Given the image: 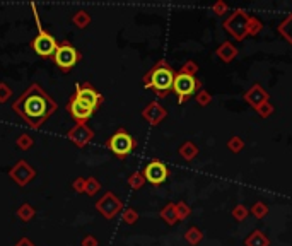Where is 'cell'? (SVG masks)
Returning <instances> with one entry per match:
<instances>
[{
  "mask_svg": "<svg viewBox=\"0 0 292 246\" xmlns=\"http://www.w3.org/2000/svg\"><path fill=\"white\" fill-rule=\"evenodd\" d=\"M57 108H58V105L53 101L52 96L40 84H31L12 105V110L33 130L40 128L55 113Z\"/></svg>",
  "mask_w": 292,
  "mask_h": 246,
  "instance_id": "obj_1",
  "label": "cell"
},
{
  "mask_svg": "<svg viewBox=\"0 0 292 246\" xmlns=\"http://www.w3.org/2000/svg\"><path fill=\"white\" fill-rule=\"evenodd\" d=\"M176 72L171 65L164 59H161L156 65L144 75L142 82H144L145 89H151L156 92L157 98L164 99L169 92L173 91V84H175Z\"/></svg>",
  "mask_w": 292,
  "mask_h": 246,
  "instance_id": "obj_2",
  "label": "cell"
},
{
  "mask_svg": "<svg viewBox=\"0 0 292 246\" xmlns=\"http://www.w3.org/2000/svg\"><path fill=\"white\" fill-rule=\"evenodd\" d=\"M106 147L110 149L118 159H125L130 156L137 147V140L126 132L125 128H118L110 138L106 140Z\"/></svg>",
  "mask_w": 292,
  "mask_h": 246,
  "instance_id": "obj_3",
  "label": "cell"
},
{
  "mask_svg": "<svg viewBox=\"0 0 292 246\" xmlns=\"http://www.w3.org/2000/svg\"><path fill=\"white\" fill-rule=\"evenodd\" d=\"M249 19H251V15L246 12L244 9H236V10H233V12H231L228 17L224 19V24H222V28L228 31V33L234 38V40L243 41L244 38L248 36Z\"/></svg>",
  "mask_w": 292,
  "mask_h": 246,
  "instance_id": "obj_4",
  "label": "cell"
},
{
  "mask_svg": "<svg viewBox=\"0 0 292 246\" xmlns=\"http://www.w3.org/2000/svg\"><path fill=\"white\" fill-rule=\"evenodd\" d=\"M202 89V82L193 75L183 74V72H176L175 84H173V92L178 96V103L183 105L186 103L191 96H195L197 92Z\"/></svg>",
  "mask_w": 292,
  "mask_h": 246,
  "instance_id": "obj_5",
  "label": "cell"
},
{
  "mask_svg": "<svg viewBox=\"0 0 292 246\" xmlns=\"http://www.w3.org/2000/svg\"><path fill=\"white\" fill-rule=\"evenodd\" d=\"M80 60V53L72 46L70 41H61L57 48L55 55H53V62L60 68L61 72L72 70V67H75Z\"/></svg>",
  "mask_w": 292,
  "mask_h": 246,
  "instance_id": "obj_6",
  "label": "cell"
},
{
  "mask_svg": "<svg viewBox=\"0 0 292 246\" xmlns=\"http://www.w3.org/2000/svg\"><path fill=\"white\" fill-rule=\"evenodd\" d=\"M144 173L145 182H149L154 186H159L169 178V168L166 166V163H163L161 159H152L142 169Z\"/></svg>",
  "mask_w": 292,
  "mask_h": 246,
  "instance_id": "obj_7",
  "label": "cell"
},
{
  "mask_svg": "<svg viewBox=\"0 0 292 246\" xmlns=\"http://www.w3.org/2000/svg\"><path fill=\"white\" fill-rule=\"evenodd\" d=\"M96 209H98V212L101 214L103 217L108 219V221H111V219H115L121 212L123 203L113 191H108V193H105L98 202H96Z\"/></svg>",
  "mask_w": 292,
  "mask_h": 246,
  "instance_id": "obj_8",
  "label": "cell"
},
{
  "mask_svg": "<svg viewBox=\"0 0 292 246\" xmlns=\"http://www.w3.org/2000/svg\"><path fill=\"white\" fill-rule=\"evenodd\" d=\"M74 98H77L79 101H82V103H86V105H89L91 108H94L96 111H98V108L103 105V101H105V98H103L101 92H99L89 82L77 84L75 92H74Z\"/></svg>",
  "mask_w": 292,
  "mask_h": 246,
  "instance_id": "obj_9",
  "label": "cell"
},
{
  "mask_svg": "<svg viewBox=\"0 0 292 246\" xmlns=\"http://www.w3.org/2000/svg\"><path fill=\"white\" fill-rule=\"evenodd\" d=\"M33 50L36 52V55H40L41 59H50V57L55 55L57 48H58V43L57 40L48 33V31H40L38 36L33 40Z\"/></svg>",
  "mask_w": 292,
  "mask_h": 246,
  "instance_id": "obj_10",
  "label": "cell"
},
{
  "mask_svg": "<svg viewBox=\"0 0 292 246\" xmlns=\"http://www.w3.org/2000/svg\"><path fill=\"white\" fill-rule=\"evenodd\" d=\"M9 176L19 184V186H26L28 183L33 182V178L36 176V171L31 168V164L28 161L21 159V161H17V163L14 164V168L9 171Z\"/></svg>",
  "mask_w": 292,
  "mask_h": 246,
  "instance_id": "obj_11",
  "label": "cell"
},
{
  "mask_svg": "<svg viewBox=\"0 0 292 246\" xmlns=\"http://www.w3.org/2000/svg\"><path fill=\"white\" fill-rule=\"evenodd\" d=\"M67 110H68V113H70L72 117H74V120H75L77 123H86V122L92 117V115L96 113L94 108H91L89 105H86V103L79 101V99L74 98V96H72V98L68 99Z\"/></svg>",
  "mask_w": 292,
  "mask_h": 246,
  "instance_id": "obj_12",
  "label": "cell"
},
{
  "mask_svg": "<svg viewBox=\"0 0 292 246\" xmlns=\"http://www.w3.org/2000/svg\"><path fill=\"white\" fill-rule=\"evenodd\" d=\"M243 99L246 105H249L253 110H258L261 105L270 101V94H268L260 84H253V86L243 94Z\"/></svg>",
  "mask_w": 292,
  "mask_h": 246,
  "instance_id": "obj_13",
  "label": "cell"
},
{
  "mask_svg": "<svg viewBox=\"0 0 292 246\" xmlns=\"http://www.w3.org/2000/svg\"><path fill=\"white\" fill-rule=\"evenodd\" d=\"M67 137L74 142L77 147H84V145H87L92 140L94 132H92L86 123H75V125L67 132Z\"/></svg>",
  "mask_w": 292,
  "mask_h": 246,
  "instance_id": "obj_14",
  "label": "cell"
},
{
  "mask_svg": "<svg viewBox=\"0 0 292 246\" xmlns=\"http://www.w3.org/2000/svg\"><path fill=\"white\" fill-rule=\"evenodd\" d=\"M166 117H168V110L157 101H151L144 110H142V118L152 126L159 125Z\"/></svg>",
  "mask_w": 292,
  "mask_h": 246,
  "instance_id": "obj_15",
  "label": "cell"
},
{
  "mask_svg": "<svg viewBox=\"0 0 292 246\" xmlns=\"http://www.w3.org/2000/svg\"><path fill=\"white\" fill-rule=\"evenodd\" d=\"M215 55H217V59L221 62H224V63H231V62L239 55V52H237V48L231 41H224V43H221L215 48Z\"/></svg>",
  "mask_w": 292,
  "mask_h": 246,
  "instance_id": "obj_16",
  "label": "cell"
},
{
  "mask_svg": "<svg viewBox=\"0 0 292 246\" xmlns=\"http://www.w3.org/2000/svg\"><path fill=\"white\" fill-rule=\"evenodd\" d=\"M159 217L163 219V221L166 222L168 226H176V224H178L179 217H178V212H176V203H173V202L166 203V205L161 209Z\"/></svg>",
  "mask_w": 292,
  "mask_h": 246,
  "instance_id": "obj_17",
  "label": "cell"
},
{
  "mask_svg": "<svg viewBox=\"0 0 292 246\" xmlns=\"http://www.w3.org/2000/svg\"><path fill=\"white\" fill-rule=\"evenodd\" d=\"M244 246H270V240L261 229H255L244 240Z\"/></svg>",
  "mask_w": 292,
  "mask_h": 246,
  "instance_id": "obj_18",
  "label": "cell"
},
{
  "mask_svg": "<svg viewBox=\"0 0 292 246\" xmlns=\"http://www.w3.org/2000/svg\"><path fill=\"white\" fill-rule=\"evenodd\" d=\"M178 154L183 157L184 161H193L195 157L198 156V145L193 144L191 140H186V142H183V144L179 145Z\"/></svg>",
  "mask_w": 292,
  "mask_h": 246,
  "instance_id": "obj_19",
  "label": "cell"
},
{
  "mask_svg": "<svg viewBox=\"0 0 292 246\" xmlns=\"http://www.w3.org/2000/svg\"><path fill=\"white\" fill-rule=\"evenodd\" d=\"M279 33L284 40L292 46V12L284 17V21L279 24Z\"/></svg>",
  "mask_w": 292,
  "mask_h": 246,
  "instance_id": "obj_20",
  "label": "cell"
},
{
  "mask_svg": "<svg viewBox=\"0 0 292 246\" xmlns=\"http://www.w3.org/2000/svg\"><path fill=\"white\" fill-rule=\"evenodd\" d=\"M184 241H186L190 246H198L203 241L202 229L197 228V226H191V228H188L186 233H184Z\"/></svg>",
  "mask_w": 292,
  "mask_h": 246,
  "instance_id": "obj_21",
  "label": "cell"
},
{
  "mask_svg": "<svg viewBox=\"0 0 292 246\" xmlns=\"http://www.w3.org/2000/svg\"><path fill=\"white\" fill-rule=\"evenodd\" d=\"M34 215H36V210H34V207L31 205V203H22V205L17 209V217L24 222L33 221Z\"/></svg>",
  "mask_w": 292,
  "mask_h": 246,
  "instance_id": "obj_22",
  "label": "cell"
},
{
  "mask_svg": "<svg viewBox=\"0 0 292 246\" xmlns=\"http://www.w3.org/2000/svg\"><path fill=\"white\" fill-rule=\"evenodd\" d=\"M72 22H74L77 28L84 29V28H87V26L91 24V15H89V12H86V10H79V12L74 14Z\"/></svg>",
  "mask_w": 292,
  "mask_h": 246,
  "instance_id": "obj_23",
  "label": "cell"
},
{
  "mask_svg": "<svg viewBox=\"0 0 292 246\" xmlns=\"http://www.w3.org/2000/svg\"><path fill=\"white\" fill-rule=\"evenodd\" d=\"M249 214H251L253 217H256V219H265L268 215V205L265 202H261V200H258V202L253 203Z\"/></svg>",
  "mask_w": 292,
  "mask_h": 246,
  "instance_id": "obj_24",
  "label": "cell"
},
{
  "mask_svg": "<svg viewBox=\"0 0 292 246\" xmlns=\"http://www.w3.org/2000/svg\"><path fill=\"white\" fill-rule=\"evenodd\" d=\"M226 145H228V149H229V151L233 152V154H239V152L244 149L246 142L243 140V137L233 135V137H231L229 140H228V144H226Z\"/></svg>",
  "mask_w": 292,
  "mask_h": 246,
  "instance_id": "obj_25",
  "label": "cell"
},
{
  "mask_svg": "<svg viewBox=\"0 0 292 246\" xmlns=\"http://www.w3.org/2000/svg\"><path fill=\"white\" fill-rule=\"evenodd\" d=\"M144 184H145V178H144V173H142V171H135V173H132V175H130L128 186L132 188V190H140Z\"/></svg>",
  "mask_w": 292,
  "mask_h": 246,
  "instance_id": "obj_26",
  "label": "cell"
},
{
  "mask_svg": "<svg viewBox=\"0 0 292 246\" xmlns=\"http://www.w3.org/2000/svg\"><path fill=\"white\" fill-rule=\"evenodd\" d=\"M231 215H233L234 221L237 222H243L246 217L249 215V209L246 205H243V203H239V205H236L233 210H231Z\"/></svg>",
  "mask_w": 292,
  "mask_h": 246,
  "instance_id": "obj_27",
  "label": "cell"
},
{
  "mask_svg": "<svg viewBox=\"0 0 292 246\" xmlns=\"http://www.w3.org/2000/svg\"><path fill=\"white\" fill-rule=\"evenodd\" d=\"M195 101H197V105L198 106H202V108H205V106H209L210 103H212V96H210V92L209 91H205L202 87L197 94H195Z\"/></svg>",
  "mask_w": 292,
  "mask_h": 246,
  "instance_id": "obj_28",
  "label": "cell"
},
{
  "mask_svg": "<svg viewBox=\"0 0 292 246\" xmlns=\"http://www.w3.org/2000/svg\"><path fill=\"white\" fill-rule=\"evenodd\" d=\"M121 219H123V222H125V224L133 226L138 221V212H137L135 209H133V207H128V209L123 210Z\"/></svg>",
  "mask_w": 292,
  "mask_h": 246,
  "instance_id": "obj_29",
  "label": "cell"
},
{
  "mask_svg": "<svg viewBox=\"0 0 292 246\" xmlns=\"http://www.w3.org/2000/svg\"><path fill=\"white\" fill-rule=\"evenodd\" d=\"M261 29H263V22H261L258 17L251 15V19H249V24H248V36H256V34H258Z\"/></svg>",
  "mask_w": 292,
  "mask_h": 246,
  "instance_id": "obj_30",
  "label": "cell"
},
{
  "mask_svg": "<svg viewBox=\"0 0 292 246\" xmlns=\"http://www.w3.org/2000/svg\"><path fill=\"white\" fill-rule=\"evenodd\" d=\"M101 190V183L98 182L96 178H86V193L89 195V197H94L98 191Z\"/></svg>",
  "mask_w": 292,
  "mask_h": 246,
  "instance_id": "obj_31",
  "label": "cell"
},
{
  "mask_svg": "<svg viewBox=\"0 0 292 246\" xmlns=\"http://www.w3.org/2000/svg\"><path fill=\"white\" fill-rule=\"evenodd\" d=\"M198 63L195 60H186L183 63V67L179 68V72H183V74H188V75H193L197 77V72H198Z\"/></svg>",
  "mask_w": 292,
  "mask_h": 246,
  "instance_id": "obj_32",
  "label": "cell"
},
{
  "mask_svg": "<svg viewBox=\"0 0 292 246\" xmlns=\"http://www.w3.org/2000/svg\"><path fill=\"white\" fill-rule=\"evenodd\" d=\"M176 212H178L179 221H184L191 215V207L186 202H178L176 203Z\"/></svg>",
  "mask_w": 292,
  "mask_h": 246,
  "instance_id": "obj_33",
  "label": "cell"
},
{
  "mask_svg": "<svg viewBox=\"0 0 292 246\" xmlns=\"http://www.w3.org/2000/svg\"><path fill=\"white\" fill-rule=\"evenodd\" d=\"M15 144H17V147L22 149V151H28V149H31L34 145V140H33V137L22 133V135L17 137V142H15Z\"/></svg>",
  "mask_w": 292,
  "mask_h": 246,
  "instance_id": "obj_34",
  "label": "cell"
},
{
  "mask_svg": "<svg viewBox=\"0 0 292 246\" xmlns=\"http://www.w3.org/2000/svg\"><path fill=\"white\" fill-rule=\"evenodd\" d=\"M274 111H275L274 105L268 101V103H265V105H261L258 110H256V113H258L261 118H268V117H272V115H274Z\"/></svg>",
  "mask_w": 292,
  "mask_h": 246,
  "instance_id": "obj_35",
  "label": "cell"
},
{
  "mask_svg": "<svg viewBox=\"0 0 292 246\" xmlns=\"http://www.w3.org/2000/svg\"><path fill=\"white\" fill-rule=\"evenodd\" d=\"M210 9H212V12L215 14V15H219V17H222V15H224L226 12H228V3L224 2V0H219V2H215L212 7H210Z\"/></svg>",
  "mask_w": 292,
  "mask_h": 246,
  "instance_id": "obj_36",
  "label": "cell"
},
{
  "mask_svg": "<svg viewBox=\"0 0 292 246\" xmlns=\"http://www.w3.org/2000/svg\"><path fill=\"white\" fill-rule=\"evenodd\" d=\"M10 96H12V91H10V87L7 86L5 82H0V103L9 101Z\"/></svg>",
  "mask_w": 292,
  "mask_h": 246,
  "instance_id": "obj_37",
  "label": "cell"
},
{
  "mask_svg": "<svg viewBox=\"0 0 292 246\" xmlns=\"http://www.w3.org/2000/svg\"><path fill=\"white\" fill-rule=\"evenodd\" d=\"M72 188H74L77 193H86V178H82V176L75 178L74 183H72Z\"/></svg>",
  "mask_w": 292,
  "mask_h": 246,
  "instance_id": "obj_38",
  "label": "cell"
},
{
  "mask_svg": "<svg viewBox=\"0 0 292 246\" xmlns=\"http://www.w3.org/2000/svg\"><path fill=\"white\" fill-rule=\"evenodd\" d=\"M98 240H96L92 234H87V236L82 238V246H98Z\"/></svg>",
  "mask_w": 292,
  "mask_h": 246,
  "instance_id": "obj_39",
  "label": "cell"
},
{
  "mask_svg": "<svg viewBox=\"0 0 292 246\" xmlns=\"http://www.w3.org/2000/svg\"><path fill=\"white\" fill-rule=\"evenodd\" d=\"M14 246H36V245H34L29 238H22V240H19Z\"/></svg>",
  "mask_w": 292,
  "mask_h": 246,
  "instance_id": "obj_40",
  "label": "cell"
}]
</instances>
